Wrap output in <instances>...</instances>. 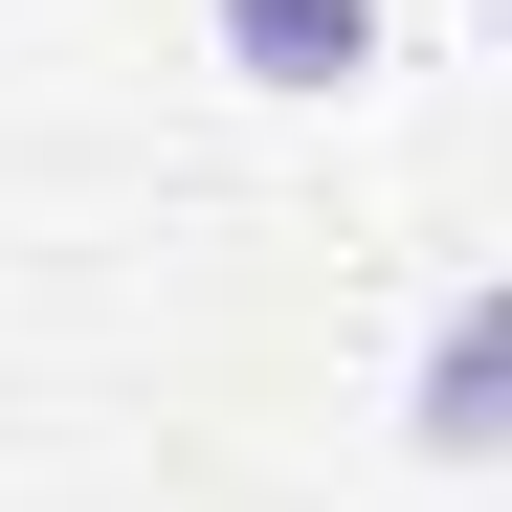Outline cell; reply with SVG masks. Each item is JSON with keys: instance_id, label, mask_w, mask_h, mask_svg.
<instances>
[{"instance_id": "1", "label": "cell", "mask_w": 512, "mask_h": 512, "mask_svg": "<svg viewBox=\"0 0 512 512\" xmlns=\"http://www.w3.org/2000/svg\"><path fill=\"white\" fill-rule=\"evenodd\" d=\"M201 23H223L245 90H357L379 67V0H201Z\"/></svg>"}, {"instance_id": "2", "label": "cell", "mask_w": 512, "mask_h": 512, "mask_svg": "<svg viewBox=\"0 0 512 512\" xmlns=\"http://www.w3.org/2000/svg\"><path fill=\"white\" fill-rule=\"evenodd\" d=\"M423 446H446V468L490 446V312H446V357H423Z\"/></svg>"}]
</instances>
